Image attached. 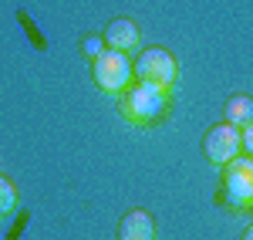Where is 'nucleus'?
I'll use <instances>...</instances> for the list:
<instances>
[{"mask_svg":"<svg viewBox=\"0 0 253 240\" xmlns=\"http://www.w3.org/2000/svg\"><path fill=\"white\" fill-rule=\"evenodd\" d=\"M240 139H243V152H247V156H253V122L240 129Z\"/></svg>","mask_w":253,"mask_h":240,"instance_id":"9b49d317","label":"nucleus"},{"mask_svg":"<svg viewBox=\"0 0 253 240\" xmlns=\"http://www.w3.org/2000/svg\"><path fill=\"white\" fill-rule=\"evenodd\" d=\"M250 210H253V203H250Z\"/></svg>","mask_w":253,"mask_h":240,"instance_id":"ddd939ff","label":"nucleus"},{"mask_svg":"<svg viewBox=\"0 0 253 240\" xmlns=\"http://www.w3.org/2000/svg\"><path fill=\"white\" fill-rule=\"evenodd\" d=\"M223 200L233 210H247L253 203V156H236L223 166Z\"/></svg>","mask_w":253,"mask_h":240,"instance_id":"f03ea898","label":"nucleus"},{"mask_svg":"<svg viewBox=\"0 0 253 240\" xmlns=\"http://www.w3.org/2000/svg\"><path fill=\"white\" fill-rule=\"evenodd\" d=\"M138 41H142V34H138V27L128 17H118L105 27V44H108L112 51H125V54H128V51L138 48Z\"/></svg>","mask_w":253,"mask_h":240,"instance_id":"423d86ee","label":"nucleus"},{"mask_svg":"<svg viewBox=\"0 0 253 240\" xmlns=\"http://www.w3.org/2000/svg\"><path fill=\"white\" fill-rule=\"evenodd\" d=\"M169 108V92H162L156 85H145V81H135L128 85L125 98H122V115L135 125H152L166 115Z\"/></svg>","mask_w":253,"mask_h":240,"instance_id":"f257e3e1","label":"nucleus"},{"mask_svg":"<svg viewBox=\"0 0 253 240\" xmlns=\"http://www.w3.org/2000/svg\"><path fill=\"white\" fill-rule=\"evenodd\" d=\"M81 48H84V54H88L91 61H95V58H101V54L108 51V48H105V41L98 38V34H91V38H84V44H81Z\"/></svg>","mask_w":253,"mask_h":240,"instance_id":"9d476101","label":"nucleus"},{"mask_svg":"<svg viewBox=\"0 0 253 240\" xmlns=\"http://www.w3.org/2000/svg\"><path fill=\"white\" fill-rule=\"evenodd\" d=\"M14 206H17V190H14V183H10V180L0 176V217L14 213Z\"/></svg>","mask_w":253,"mask_h":240,"instance_id":"1a4fd4ad","label":"nucleus"},{"mask_svg":"<svg viewBox=\"0 0 253 240\" xmlns=\"http://www.w3.org/2000/svg\"><path fill=\"white\" fill-rule=\"evenodd\" d=\"M243 240H253V227H247V237H243Z\"/></svg>","mask_w":253,"mask_h":240,"instance_id":"f8f14e48","label":"nucleus"},{"mask_svg":"<svg viewBox=\"0 0 253 240\" xmlns=\"http://www.w3.org/2000/svg\"><path fill=\"white\" fill-rule=\"evenodd\" d=\"M226 122L236 125V129L250 125L253 122V98L250 95H233V98L226 101Z\"/></svg>","mask_w":253,"mask_h":240,"instance_id":"6e6552de","label":"nucleus"},{"mask_svg":"<svg viewBox=\"0 0 253 240\" xmlns=\"http://www.w3.org/2000/svg\"><path fill=\"white\" fill-rule=\"evenodd\" d=\"M203 152H206V159L213 162V166H226L230 159H236V156L243 152L240 129L230 125V122H223V125L210 129V136H206V142H203Z\"/></svg>","mask_w":253,"mask_h":240,"instance_id":"39448f33","label":"nucleus"},{"mask_svg":"<svg viewBox=\"0 0 253 240\" xmlns=\"http://www.w3.org/2000/svg\"><path fill=\"white\" fill-rule=\"evenodd\" d=\"M118 240H156V220L145 210L125 213L122 227H118Z\"/></svg>","mask_w":253,"mask_h":240,"instance_id":"0eeeda50","label":"nucleus"},{"mask_svg":"<svg viewBox=\"0 0 253 240\" xmlns=\"http://www.w3.org/2000/svg\"><path fill=\"white\" fill-rule=\"evenodd\" d=\"M135 78V68H132V61L125 51H105L101 58H95V81L101 92H108V95H125L128 92V85Z\"/></svg>","mask_w":253,"mask_h":240,"instance_id":"7ed1b4c3","label":"nucleus"},{"mask_svg":"<svg viewBox=\"0 0 253 240\" xmlns=\"http://www.w3.org/2000/svg\"><path fill=\"white\" fill-rule=\"evenodd\" d=\"M132 68H135L138 81L156 85V88H162V92H169V88L175 85V75H179V64H175V58L166 51V48H145Z\"/></svg>","mask_w":253,"mask_h":240,"instance_id":"20e7f679","label":"nucleus"}]
</instances>
